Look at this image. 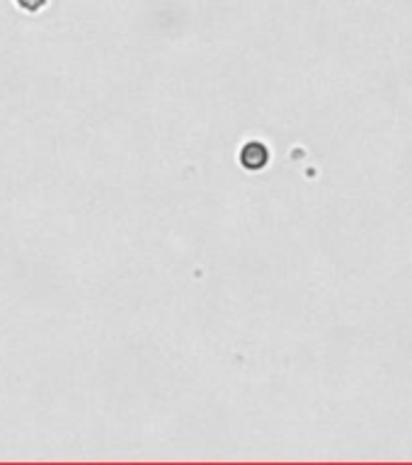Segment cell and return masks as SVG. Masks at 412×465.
<instances>
[{"instance_id":"6da1fadb","label":"cell","mask_w":412,"mask_h":465,"mask_svg":"<svg viewBox=\"0 0 412 465\" xmlns=\"http://www.w3.org/2000/svg\"><path fill=\"white\" fill-rule=\"evenodd\" d=\"M269 160V153L262 144H247L243 151H240V163L247 170H260L265 167Z\"/></svg>"}]
</instances>
